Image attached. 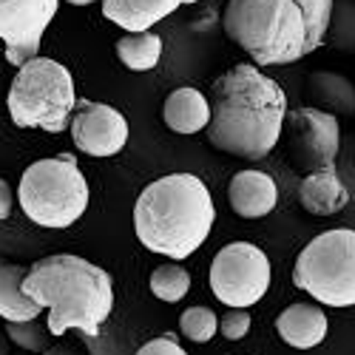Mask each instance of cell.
<instances>
[{"instance_id":"obj_1","label":"cell","mask_w":355,"mask_h":355,"mask_svg":"<svg viewBox=\"0 0 355 355\" xmlns=\"http://www.w3.org/2000/svg\"><path fill=\"white\" fill-rule=\"evenodd\" d=\"M208 103V139L219 151L239 159H264L282 139L287 97L256 66L242 63L219 74L211 83Z\"/></svg>"},{"instance_id":"obj_2","label":"cell","mask_w":355,"mask_h":355,"mask_svg":"<svg viewBox=\"0 0 355 355\" xmlns=\"http://www.w3.org/2000/svg\"><path fill=\"white\" fill-rule=\"evenodd\" d=\"M330 17L333 0H227L222 26L256 66H290L324 43Z\"/></svg>"},{"instance_id":"obj_3","label":"cell","mask_w":355,"mask_h":355,"mask_svg":"<svg viewBox=\"0 0 355 355\" xmlns=\"http://www.w3.org/2000/svg\"><path fill=\"white\" fill-rule=\"evenodd\" d=\"M23 293L49 310V336L69 330L97 336L114 307L111 276L83 256L57 253L35 261L23 276Z\"/></svg>"},{"instance_id":"obj_4","label":"cell","mask_w":355,"mask_h":355,"mask_svg":"<svg viewBox=\"0 0 355 355\" xmlns=\"http://www.w3.org/2000/svg\"><path fill=\"white\" fill-rule=\"evenodd\" d=\"M216 208L211 191L193 173H168L151 182L134 205V230L145 250L188 259L211 236Z\"/></svg>"},{"instance_id":"obj_5","label":"cell","mask_w":355,"mask_h":355,"mask_svg":"<svg viewBox=\"0 0 355 355\" xmlns=\"http://www.w3.org/2000/svg\"><path fill=\"white\" fill-rule=\"evenodd\" d=\"M6 105L17 128L63 134L71 125V114L77 105L74 77L51 57H32L17 69Z\"/></svg>"},{"instance_id":"obj_6","label":"cell","mask_w":355,"mask_h":355,"mask_svg":"<svg viewBox=\"0 0 355 355\" xmlns=\"http://www.w3.org/2000/svg\"><path fill=\"white\" fill-rule=\"evenodd\" d=\"M17 202L37 227L60 230L74 225L88 208V182L77 157L57 154L32 162L20 176Z\"/></svg>"},{"instance_id":"obj_7","label":"cell","mask_w":355,"mask_h":355,"mask_svg":"<svg viewBox=\"0 0 355 355\" xmlns=\"http://www.w3.org/2000/svg\"><path fill=\"white\" fill-rule=\"evenodd\" d=\"M293 282L327 307L355 304V230L318 233L295 259Z\"/></svg>"},{"instance_id":"obj_8","label":"cell","mask_w":355,"mask_h":355,"mask_svg":"<svg viewBox=\"0 0 355 355\" xmlns=\"http://www.w3.org/2000/svg\"><path fill=\"white\" fill-rule=\"evenodd\" d=\"M270 287V261L250 242L222 248L211 264V290L227 307H253Z\"/></svg>"},{"instance_id":"obj_9","label":"cell","mask_w":355,"mask_h":355,"mask_svg":"<svg viewBox=\"0 0 355 355\" xmlns=\"http://www.w3.org/2000/svg\"><path fill=\"white\" fill-rule=\"evenodd\" d=\"M287 125V157L302 171H321L336 165L341 148L338 120L318 108H299L284 114Z\"/></svg>"},{"instance_id":"obj_10","label":"cell","mask_w":355,"mask_h":355,"mask_svg":"<svg viewBox=\"0 0 355 355\" xmlns=\"http://www.w3.org/2000/svg\"><path fill=\"white\" fill-rule=\"evenodd\" d=\"M60 0H0V40L6 60L23 66L40 51V40L57 15Z\"/></svg>"},{"instance_id":"obj_11","label":"cell","mask_w":355,"mask_h":355,"mask_svg":"<svg viewBox=\"0 0 355 355\" xmlns=\"http://www.w3.org/2000/svg\"><path fill=\"white\" fill-rule=\"evenodd\" d=\"M69 128H71L74 145L88 157H114L128 142L125 116L105 103L77 100Z\"/></svg>"},{"instance_id":"obj_12","label":"cell","mask_w":355,"mask_h":355,"mask_svg":"<svg viewBox=\"0 0 355 355\" xmlns=\"http://www.w3.org/2000/svg\"><path fill=\"white\" fill-rule=\"evenodd\" d=\"M227 199H230V208L239 216L261 219L276 208L279 188L270 176L261 171H239L227 185Z\"/></svg>"},{"instance_id":"obj_13","label":"cell","mask_w":355,"mask_h":355,"mask_svg":"<svg viewBox=\"0 0 355 355\" xmlns=\"http://www.w3.org/2000/svg\"><path fill=\"white\" fill-rule=\"evenodd\" d=\"M299 202L313 216H333V214L344 211L349 202V193H347L344 182L338 180L336 165L307 173L299 185Z\"/></svg>"},{"instance_id":"obj_14","label":"cell","mask_w":355,"mask_h":355,"mask_svg":"<svg viewBox=\"0 0 355 355\" xmlns=\"http://www.w3.org/2000/svg\"><path fill=\"white\" fill-rule=\"evenodd\" d=\"M162 120L176 134H199L211 123V103L199 88L182 85L168 94L165 108H162Z\"/></svg>"},{"instance_id":"obj_15","label":"cell","mask_w":355,"mask_h":355,"mask_svg":"<svg viewBox=\"0 0 355 355\" xmlns=\"http://www.w3.org/2000/svg\"><path fill=\"white\" fill-rule=\"evenodd\" d=\"M276 330L284 344L295 349H313L327 336V315L315 304H290L279 315Z\"/></svg>"},{"instance_id":"obj_16","label":"cell","mask_w":355,"mask_h":355,"mask_svg":"<svg viewBox=\"0 0 355 355\" xmlns=\"http://www.w3.org/2000/svg\"><path fill=\"white\" fill-rule=\"evenodd\" d=\"M180 6L182 0H103V15L114 26L137 35V32H148L154 23H159Z\"/></svg>"},{"instance_id":"obj_17","label":"cell","mask_w":355,"mask_h":355,"mask_svg":"<svg viewBox=\"0 0 355 355\" xmlns=\"http://www.w3.org/2000/svg\"><path fill=\"white\" fill-rule=\"evenodd\" d=\"M23 264H0V318L3 321H32L43 313V307L23 293Z\"/></svg>"},{"instance_id":"obj_18","label":"cell","mask_w":355,"mask_h":355,"mask_svg":"<svg viewBox=\"0 0 355 355\" xmlns=\"http://www.w3.org/2000/svg\"><path fill=\"white\" fill-rule=\"evenodd\" d=\"M116 54L131 71H151L162 57V37L151 32H137L116 40Z\"/></svg>"},{"instance_id":"obj_19","label":"cell","mask_w":355,"mask_h":355,"mask_svg":"<svg viewBox=\"0 0 355 355\" xmlns=\"http://www.w3.org/2000/svg\"><path fill=\"white\" fill-rule=\"evenodd\" d=\"M188 290H191V276L180 264H159L151 273V293L168 304L180 302L182 295H188Z\"/></svg>"},{"instance_id":"obj_20","label":"cell","mask_w":355,"mask_h":355,"mask_svg":"<svg viewBox=\"0 0 355 355\" xmlns=\"http://www.w3.org/2000/svg\"><path fill=\"white\" fill-rule=\"evenodd\" d=\"M180 330L185 338L196 341V344H205V341H211L219 330V318L214 310L208 307H188L180 318Z\"/></svg>"},{"instance_id":"obj_21","label":"cell","mask_w":355,"mask_h":355,"mask_svg":"<svg viewBox=\"0 0 355 355\" xmlns=\"http://www.w3.org/2000/svg\"><path fill=\"white\" fill-rule=\"evenodd\" d=\"M6 336L28 352H43L46 349V330L40 327L37 318H32V321H6Z\"/></svg>"},{"instance_id":"obj_22","label":"cell","mask_w":355,"mask_h":355,"mask_svg":"<svg viewBox=\"0 0 355 355\" xmlns=\"http://www.w3.org/2000/svg\"><path fill=\"white\" fill-rule=\"evenodd\" d=\"M219 330H222V336H225L227 341L245 338L248 330H250V313L242 310V307H230V310L222 315V321H219Z\"/></svg>"},{"instance_id":"obj_23","label":"cell","mask_w":355,"mask_h":355,"mask_svg":"<svg viewBox=\"0 0 355 355\" xmlns=\"http://www.w3.org/2000/svg\"><path fill=\"white\" fill-rule=\"evenodd\" d=\"M137 355H188L182 349V344L176 341L173 333H165L162 338H154V341H148L137 349Z\"/></svg>"},{"instance_id":"obj_24","label":"cell","mask_w":355,"mask_h":355,"mask_svg":"<svg viewBox=\"0 0 355 355\" xmlns=\"http://www.w3.org/2000/svg\"><path fill=\"white\" fill-rule=\"evenodd\" d=\"M12 205H15V199H12V188H9L6 180H0V219H9Z\"/></svg>"},{"instance_id":"obj_25","label":"cell","mask_w":355,"mask_h":355,"mask_svg":"<svg viewBox=\"0 0 355 355\" xmlns=\"http://www.w3.org/2000/svg\"><path fill=\"white\" fill-rule=\"evenodd\" d=\"M43 355H83V352H77L74 347H66V344H57V347L43 349Z\"/></svg>"},{"instance_id":"obj_26","label":"cell","mask_w":355,"mask_h":355,"mask_svg":"<svg viewBox=\"0 0 355 355\" xmlns=\"http://www.w3.org/2000/svg\"><path fill=\"white\" fill-rule=\"evenodd\" d=\"M71 6H88V3H94V0H69Z\"/></svg>"},{"instance_id":"obj_27","label":"cell","mask_w":355,"mask_h":355,"mask_svg":"<svg viewBox=\"0 0 355 355\" xmlns=\"http://www.w3.org/2000/svg\"><path fill=\"white\" fill-rule=\"evenodd\" d=\"M182 3H188V6H191V3H196V0H182Z\"/></svg>"}]
</instances>
